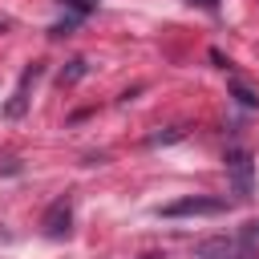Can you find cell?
Instances as JSON below:
<instances>
[{
	"label": "cell",
	"instance_id": "obj_5",
	"mask_svg": "<svg viewBox=\"0 0 259 259\" xmlns=\"http://www.w3.org/2000/svg\"><path fill=\"white\" fill-rule=\"evenodd\" d=\"M36 77H40V65H28V69L20 73V85H16V93H12L8 109H4L8 117H20V113H24V105H28V85H32Z\"/></svg>",
	"mask_w": 259,
	"mask_h": 259
},
{
	"label": "cell",
	"instance_id": "obj_1",
	"mask_svg": "<svg viewBox=\"0 0 259 259\" xmlns=\"http://www.w3.org/2000/svg\"><path fill=\"white\" fill-rule=\"evenodd\" d=\"M194 255H198V259H259V251H255L243 235H214V239L198 243Z\"/></svg>",
	"mask_w": 259,
	"mask_h": 259
},
{
	"label": "cell",
	"instance_id": "obj_8",
	"mask_svg": "<svg viewBox=\"0 0 259 259\" xmlns=\"http://www.w3.org/2000/svg\"><path fill=\"white\" fill-rule=\"evenodd\" d=\"M65 4L73 8V16H85V12H89V8L97 4V0H65Z\"/></svg>",
	"mask_w": 259,
	"mask_h": 259
},
{
	"label": "cell",
	"instance_id": "obj_6",
	"mask_svg": "<svg viewBox=\"0 0 259 259\" xmlns=\"http://www.w3.org/2000/svg\"><path fill=\"white\" fill-rule=\"evenodd\" d=\"M231 89L239 93V101H243V105H259V93H251L247 85H239V81H231Z\"/></svg>",
	"mask_w": 259,
	"mask_h": 259
},
{
	"label": "cell",
	"instance_id": "obj_9",
	"mask_svg": "<svg viewBox=\"0 0 259 259\" xmlns=\"http://www.w3.org/2000/svg\"><path fill=\"white\" fill-rule=\"evenodd\" d=\"M190 4H202V8H214L219 0H190Z\"/></svg>",
	"mask_w": 259,
	"mask_h": 259
},
{
	"label": "cell",
	"instance_id": "obj_7",
	"mask_svg": "<svg viewBox=\"0 0 259 259\" xmlns=\"http://www.w3.org/2000/svg\"><path fill=\"white\" fill-rule=\"evenodd\" d=\"M239 235H243V239H247V243H251V247L259 251V223H247V227H243Z\"/></svg>",
	"mask_w": 259,
	"mask_h": 259
},
{
	"label": "cell",
	"instance_id": "obj_3",
	"mask_svg": "<svg viewBox=\"0 0 259 259\" xmlns=\"http://www.w3.org/2000/svg\"><path fill=\"white\" fill-rule=\"evenodd\" d=\"M69 223H73V202H69V194H65V198H57V202L45 210V235H49V239H65V235H69Z\"/></svg>",
	"mask_w": 259,
	"mask_h": 259
},
{
	"label": "cell",
	"instance_id": "obj_4",
	"mask_svg": "<svg viewBox=\"0 0 259 259\" xmlns=\"http://www.w3.org/2000/svg\"><path fill=\"white\" fill-rule=\"evenodd\" d=\"M227 170H231V178H235L239 198H251V158H247V150H231V154H227Z\"/></svg>",
	"mask_w": 259,
	"mask_h": 259
},
{
	"label": "cell",
	"instance_id": "obj_2",
	"mask_svg": "<svg viewBox=\"0 0 259 259\" xmlns=\"http://www.w3.org/2000/svg\"><path fill=\"white\" fill-rule=\"evenodd\" d=\"M227 210V198H202V194H194V198H178V202H166V206H158V214L162 219H190V214H223Z\"/></svg>",
	"mask_w": 259,
	"mask_h": 259
}]
</instances>
